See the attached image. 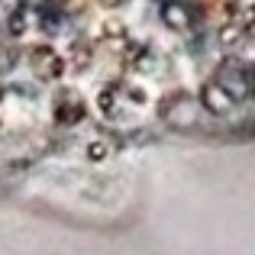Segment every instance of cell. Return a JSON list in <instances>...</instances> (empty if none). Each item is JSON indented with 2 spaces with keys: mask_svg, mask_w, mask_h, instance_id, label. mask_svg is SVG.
Here are the masks:
<instances>
[{
  "mask_svg": "<svg viewBox=\"0 0 255 255\" xmlns=\"http://www.w3.org/2000/svg\"><path fill=\"white\" fill-rule=\"evenodd\" d=\"M123 94L132 100V104H145L149 100V94H145V87H139V84H126L123 87Z\"/></svg>",
  "mask_w": 255,
  "mask_h": 255,
  "instance_id": "obj_2",
  "label": "cell"
},
{
  "mask_svg": "<svg viewBox=\"0 0 255 255\" xmlns=\"http://www.w3.org/2000/svg\"><path fill=\"white\" fill-rule=\"evenodd\" d=\"M200 107H207L210 113H226L233 107V94L220 81H207L200 87Z\"/></svg>",
  "mask_w": 255,
  "mask_h": 255,
  "instance_id": "obj_1",
  "label": "cell"
}]
</instances>
